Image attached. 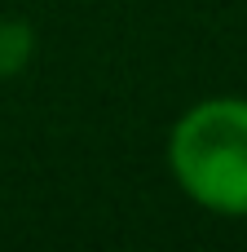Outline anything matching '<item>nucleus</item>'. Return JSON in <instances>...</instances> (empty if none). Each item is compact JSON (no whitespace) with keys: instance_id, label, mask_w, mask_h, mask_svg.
I'll use <instances>...</instances> for the list:
<instances>
[{"instance_id":"1","label":"nucleus","mask_w":247,"mask_h":252,"mask_svg":"<svg viewBox=\"0 0 247 252\" xmlns=\"http://www.w3.org/2000/svg\"><path fill=\"white\" fill-rule=\"evenodd\" d=\"M168 173L208 213L247 217V97H203L168 133Z\"/></svg>"},{"instance_id":"2","label":"nucleus","mask_w":247,"mask_h":252,"mask_svg":"<svg viewBox=\"0 0 247 252\" xmlns=\"http://www.w3.org/2000/svg\"><path fill=\"white\" fill-rule=\"evenodd\" d=\"M35 58V27L27 18L0 13V80H18Z\"/></svg>"}]
</instances>
